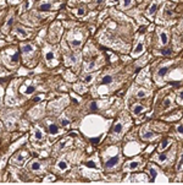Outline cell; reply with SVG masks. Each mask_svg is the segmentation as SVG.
I'll return each mask as SVG.
<instances>
[{
    "mask_svg": "<svg viewBox=\"0 0 183 185\" xmlns=\"http://www.w3.org/2000/svg\"><path fill=\"white\" fill-rule=\"evenodd\" d=\"M137 1H139V3H141V1H143V0H137Z\"/></svg>",
    "mask_w": 183,
    "mask_h": 185,
    "instance_id": "48",
    "label": "cell"
},
{
    "mask_svg": "<svg viewBox=\"0 0 183 185\" xmlns=\"http://www.w3.org/2000/svg\"><path fill=\"white\" fill-rule=\"evenodd\" d=\"M160 15H161V17H164V18H170V17H172V16H173L172 6L169 5V4H165V5L162 6L161 11H160Z\"/></svg>",
    "mask_w": 183,
    "mask_h": 185,
    "instance_id": "27",
    "label": "cell"
},
{
    "mask_svg": "<svg viewBox=\"0 0 183 185\" xmlns=\"http://www.w3.org/2000/svg\"><path fill=\"white\" fill-rule=\"evenodd\" d=\"M145 52V44H144V37L141 36L139 39H137V42L134 44V48L132 50V58H138Z\"/></svg>",
    "mask_w": 183,
    "mask_h": 185,
    "instance_id": "15",
    "label": "cell"
},
{
    "mask_svg": "<svg viewBox=\"0 0 183 185\" xmlns=\"http://www.w3.org/2000/svg\"><path fill=\"white\" fill-rule=\"evenodd\" d=\"M55 168H56L59 172H65L67 171L69 168H70V162L66 159V157H61L59 161H57L56 166H55Z\"/></svg>",
    "mask_w": 183,
    "mask_h": 185,
    "instance_id": "25",
    "label": "cell"
},
{
    "mask_svg": "<svg viewBox=\"0 0 183 185\" xmlns=\"http://www.w3.org/2000/svg\"><path fill=\"white\" fill-rule=\"evenodd\" d=\"M149 179L147 178V175L145 174H133V175H129V177H127L126 179L123 180V183H126V182H129V183H132V184H134V183H147Z\"/></svg>",
    "mask_w": 183,
    "mask_h": 185,
    "instance_id": "19",
    "label": "cell"
},
{
    "mask_svg": "<svg viewBox=\"0 0 183 185\" xmlns=\"http://www.w3.org/2000/svg\"><path fill=\"white\" fill-rule=\"evenodd\" d=\"M175 131H176V135H178L180 139H181V137H182V121H180L178 124H176Z\"/></svg>",
    "mask_w": 183,
    "mask_h": 185,
    "instance_id": "39",
    "label": "cell"
},
{
    "mask_svg": "<svg viewBox=\"0 0 183 185\" xmlns=\"http://www.w3.org/2000/svg\"><path fill=\"white\" fill-rule=\"evenodd\" d=\"M20 48H21V53H22V58H23L25 64L31 66V59L36 58L37 53H38L37 47L32 43H23V44H21Z\"/></svg>",
    "mask_w": 183,
    "mask_h": 185,
    "instance_id": "6",
    "label": "cell"
},
{
    "mask_svg": "<svg viewBox=\"0 0 183 185\" xmlns=\"http://www.w3.org/2000/svg\"><path fill=\"white\" fill-rule=\"evenodd\" d=\"M0 59H1V63L4 64V66H6L7 69H16L20 63L18 50L16 48H7L1 52Z\"/></svg>",
    "mask_w": 183,
    "mask_h": 185,
    "instance_id": "1",
    "label": "cell"
},
{
    "mask_svg": "<svg viewBox=\"0 0 183 185\" xmlns=\"http://www.w3.org/2000/svg\"><path fill=\"white\" fill-rule=\"evenodd\" d=\"M113 81V75L106 74V75H104V76H103V79H101V85H110Z\"/></svg>",
    "mask_w": 183,
    "mask_h": 185,
    "instance_id": "33",
    "label": "cell"
},
{
    "mask_svg": "<svg viewBox=\"0 0 183 185\" xmlns=\"http://www.w3.org/2000/svg\"><path fill=\"white\" fill-rule=\"evenodd\" d=\"M56 178H55V175H51V174H49L44 180H43V183H48V182H54Z\"/></svg>",
    "mask_w": 183,
    "mask_h": 185,
    "instance_id": "44",
    "label": "cell"
},
{
    "mask_svg": "<svg viewBox=\"0 0 183 185\" xmlns=\"http://www.w3.org/2000/svg\"><path fill=\"white\" fill-rule=\"evenodd\" d=\"M73 13L76 16H78V17H83L85 15V8H78V9H76V10H73Z\"/></svg>",
    "mask_w": 183,
    "mask_h": 185,
    "instance_id": "36",
    "label": "cell"
},
{
    "mask_svg": "<svg viewBox=\"0 0 183 185\" xmlns=\"http://www.w3.org/2000/svg\"><path fill=\"white\" fill-rule=\"evenodd\" d=\"M83 41H84V33L81 29H72L67 34V43L75 50H78L82 48Z\"/></svg>",
    "mask_w": 183,
    "mask_h": 185,
    "instance_id": "3",
    "label": "cell"
},
{
    "mask_svg": "<svg viewBox=\"0 0 183 185\" xmlns=\"http://www.w3.org/2000/svg\"><path fill=\"white\" fill-rule=\"evenodd\" d=\"M178 118H181V112H178V113H173L172 116H167V118H165L167 121H172V120H176V119H178Z\"/></svg>",
    "mask_w": 183,
    "mask_h": 185,
    "instance_id": "41",
    "label": "cell"
},
{
    "mask_svg": "<svg viewBox=\"0 0 183 185\" xmlns=\"http://www.w3.org/2000/svg\"><path fill=\"white\" fill-rule=\"evenodd\" d=\"M45 167H46V162L42 161V159H38V158H34L32 161H29V163L27 164V168L29 172L32 173H36V174H42L45 172Z\"/></svg>",
    "mask_w": 183,
    "mask_h": 185,
    "instance_id": "11",
    "label": "cell"
},
{
    "mask_svg": "<svg viewBox=\"0 0 183 185\" xmlns=\"http://www.w3.org/2000/svg\"><path fill=\"white\" fill-rule=\"evenodd\" d=\"M170 39H171L170 29L164 28V27H157V29H156V47L165 48L170 43Z\"/></svg>",
    "mask_w": 183,
    "mask_h": 185,
    "instance_id": "8",
    "label": "cell"
},
{
    "mask_svg": "<svg viewBox=\"0 0 183 185\" xmlns=\"http://www.w3.org/2000/svg\"><path fill=\"white\" fill-rule=\"evenodd\" d=\"M97 76V74H89V75H87L84 77V82L85 84H89V82H92L93 80H94V77Z\"/></svg>",
    "mask_w": 183,
    "mask_h": 185,
    "instance_id": "40",
    "label": "cell"
},
{
    "mask_svg": "<svg viewBox=\"0 0 183 185\" xmlns=\"http://www.w3.org/2000/svg\"><path fill=\"white\" fill-rule=\"evenodd\" d=\"M173 143V140L172 139H165V140H162L160 145L157 146V152H162V151H166L169 147H171V145Z\"/></svg>",
    "mask_w": 183,
    "mask_h": 185,
    "instance_id": "28",
    "label": "cell"
},
{
    "mask_svg": "<svg viewBox=\"0 0 183 185\" xmlns=\"http://www.w3.org/2000/svg\"><path fill=\"white\" fill-rule=\"evenodd\" d=\"M160 3H161V0H153V3L150 4V6L148 8V10H147V13H145V16L149 18V20H153L154 18L155 14L157 13V10H159V5H160Z\"/></svg>",
    "mask_w": 183,
    "mask_h": 185,
    "instance_id": "20",
    "label": "cell"
},
{
    "mask_svg": "<svg viewBox=\"0 0 183 185\" xmlns=\"http://www.w3.org/2000/svg\"><path fill=\"white\" fill-rule=\"evenodd\" d=\"M173 1H180V0H173Z\"/></svg>",
    "mask_w": 183,
    "mask_h": 185,
    "instance_id": "49",
    "label": "cell"
},
{
    "mask_svg": "<svg viewBox=\"0 0 183 185\" xmlns=\"http://www.w3.org/2000/svg\"><path fill=\"white\" fill-rule=\"evenodd\" d=\"M12 23H14V14H10L7 20H6V22H5V25H4V27H2V31L5 33L9 32V29L12 27Z\"/></svg>",
    "mask_w": 183,
    "mask_h": 185,
    "instance_id": "32",
    "label": "cell"
},
{
    "mask_svg": "<svg viewBox=\"0 0 183 185\" xmlns=\"http://www.w3.org/2000/svg\"><path fill=\"white\" fill-rule=\"evenodd\" d=\"M159 136V134L156 131H153L150 125L147 124L141 129V137L143 141H153Z\"/></svg>",
    "mask_w": 183,
    "mask_h": 185,
    "instance_id": "12",
    "label": "cell"
},
{
    "mask_svg": "<svg viewBox=\"0 0 183 185\" xmlns=\"http://www.w3.org/2000/svg\"><path fill=\"white\" fill-rule=\"evenodd\" d=\"M46 126H48V131H49V135L55 137L57 135H60V128L57 126L56 123L54 121H50V120H46Z\"/></svg>",
    "mask_w": 183,
    "mask_h": 185,
    "instance_id": "24",
    "label": "cell"
},
{
    "mask_svg": "<svg viewBox=\"0 0 183 185\" xmlns=\"http://www.w3.org/2000/svg\"><path fill=\"white\" fill-rule=\"evenodd\" d=\"M36 91V85L32 82V81H27L25 85L20 88V92L21 95H25V96H29V95H33Z\"/></svg>",
    "mask_w": 183,
    "mask_h": 185,
    "instance_id": "21",
    "label": "cell"
},
{
    "mask_svg": "<svg viewBox=\"0 0 183 185\" xmlns=\"http://www.w3.org/2000/svg\"><path fill=\"white\" fill-rule=\"evenodd\" d=\"M171 105H172V96H170V97H167L166 100H164V109L167 110V108H170Z\"/></svg>",
    "mask_w": 183,
    "mask_h": 185,
    "instance_id": "38",
    "label": "cell"
},
{
    "mask_svg": "<svg viewBox=\"0 0 183 185\" xmlns=\"http://www.w3.org/2000/svg\"><path fill=\"white\" fill-rule=\"evenodd\" d=\"M101 3H104V0H97V4H101Z\"/></svg>",
    "mask_w": 183,
    "mask_h": 185,
    "instance_id": "46",
    "label": "cell"
},
{
    "mask_svg": "<svg viewBox=\"0 0 183 185\" xmlns=\"http://www.w3.org/2000/svg\"><path fill=\"white\" fill-rule=\"evenodd\" d=\"M141 151V146L137 142H131L125 147V153L127 156H134L136 153H138Z\"/></svg>",
    "mask_w": 183,
    "mask_h": 185,
    "instance_id": "22",
    "label": "cell"
},
{
    "mask_svg": "<svg viewBox=\"0 0 183 185\" xmlns=\"http://www.w3.org/2000/svg\"><path fill=\"white\" fill-rule=\"evenodd\" d=\"M182 88H180V95L177 96V104H180V105H182Z\"/></svg>",
    "mask_w": 183,
    "mask_h": 185,
    "instance_id": "45",
    "label": "cell"
},
{
    "mask_svg": "<svg viewBox=\"0 0 183 185\" xmlns=\"http://www.w3.org/2000/svg\"><path fill=\"white\" fill-rule=\"evenodd\" d=\"M12 33H14L17 38H20V39H27V38L31 37V34H32L33 32H32L31 29L21 26V25H17V26H15Z\"/></svg>",
    "mask_w": 183,
    "mask_h": 185,
    "instance_id": "14",
    "label": "cell"
},
{
    "mask_svg": "<svg viewBox=\"0 0 183 185\" xmlns=\"http://www.w3.org/2000/svg\"><path fill=\"white\" fill-rule=\"evenodd\" d=\"M101 107H103V105L100 104V102H92V103L89 104V109H90V110H99Z\"/></svg>",
    "mask_w": 183,
    "mask_h": 185,
    "instance_id": "37",
    "label": "cell"
},
{
    "mask_svg": "<svg viewBox=\"0 0 183 185\" xmlns=\"http://www.w3.org/2000/svg\"><path fill=\"white\" fill-rule=\"evenodd\" d=\"M121 163H122V156L120 153L118 155H115V156L105 159V162H104V169L106 172L116 171L117 168H120Z\"/></svg>",
    "mask_w": 183,
    "mask_h": 185,
    "instance_id": "10",
    "label": "cell"
},
{
    "mask_svg": "<svg viewBox=\"0 0 183 185\" xmlns=\"http://www.w3.org/2000/svg\"><path fill=\"white\" fill-rule=\"evenodd\" d=\"M129 126H131V118L126 113H123L113 125V132H111L113 139H121Z\"/></svg>",
    "mask_w": 183,
    "mask_h": 185,
    "instance_id": "2",
    "label": "cell"
},
{
    "mask_svg": "<svg viewBox=\"0 0 183 185\" xmlns=\"http://www.w3.org/2000/svg\"><path fill=\"white\" fill-rule=\"evenodd\" d=\"M148 173H149L152 183H166L167 182V178L164 175V173L160 171L159 167H156L153 163L148 164Z\"/></svg>",
    "mask_w": 183,
    "mask_h": 185,
    "instance_id": "7",
    "label": "cell"
},
{
    "mask_svg": "<svg viewBox=\"0 0 183 185\" xmlns=\"http://www.w3.org/2000/svg\"><path fill=\"white\" fill-rule=\"evenodd\" d=\"M143 167V159H142V157H136V158H133V159H131V161H128L125 163V166H123V172H133V171H137V169H139Z\"/></svg>",
    "mask_w": 183,
    "mask_h": 185,
    "instance_id": "13",
    "label": "cell"
},
{
    "mask_svg": "<svg viewBox=\"0 0 183 185\" xmlns=\"http://www.w3.org/2000/svg\"><path fill=\"white\" fill-rule=\"evenodd\" d=\"M65 64L67 66H76L78 63V58L76 54H70V53H65Z\"/></svg>",
    "mask_w": 183,
    "mask_h": 185,
    "instance_id": "26",
    "label": "cell"
},
{
    "mask_svg": "<svg viewBox=\"0 0 183 185\" xmlns=\"http://www.w3.org/2000/svg\"><path fill=\"white\" fill-rule=\"evenodd\" d=\"M175 153H176V147H173L171 151H167V152H164V151L157 152L150 159L156 162L159 166H170L175 159Z\"/></svg>",
    "mask_w": 183,
    "mask_h": 185,
    "instance_id": "5",
    "label": "cell"
},
{
    "mask_svg": "<svg viewBox=\"0 0 183 185\" xmlns=\"http://www.w3.org/2000/svg\"><path fill=\"white\" fill-rule=\"evenodd\" d=\"M176 172H177V174L180 175V180H181V175H182V155H180V161L177 162Z\"/></svg>",
    "mask_w": 183,
    "mask_h": 185,
    "instance_id": "35",
    "label": "cell"
},
{
    "mask_svg": "<svg viewBox=\"0 0 183 185\" xmlns=\"http://www.w3.org/2000/svg\"><path fill=\"white\" fill-rule=\"evenodd\" d=\"M150 96V91H148L147 88H137L136 91H134V97H137V98H147V97H149Z\"/></svg>",
    "mask_w": 183,
    "mask_h": 185,
    "instance_id": "29",
    "label": "cell"
},
{
    "mask_svg": "<svg viewBox=\"0 0 183 185\" xmlns=\"http://www.w3.org/2000/svg\"><path fill=\"white\" fill-rule=\"evenodd\" d=\"M28 152L27 151H25V150H21V151H18L17 153H15V156L10 159V162H11V164H22L27 158H28Z\"/></svg>",
    "mask_w": 183,
    "mask_h": 185,
    "instance_id": "18",
    "label": "cell"
},
{
    "mask_svg": "<svg viewBox=\"0 0 183 185\" xmlns=\"http://www.w3.org/2000/svg\"><path fill=\"white\" fill-rule=\"evenodd\" d=\"M82 1H90V0H82Z\"/></svg>",
    "mask_w": 183,
    "mask_h": 185,
    "instance_id": "47",
    "label": "cell"
},
{
    "mask_svg": "<svg viewBox=\"0 0 183 185\" xmlns=\"http://www.w3.org/2000/svg\"><path fill=\"white\" fill-rule=\"evenodd\" d=\"M133 5H134V0H120L118 8L121 10H127V9L133 8Z\"/></svg>",
    "mask_w": 183,
    "mask_h": 185,
    "instance_id": "31",
    "label": "cell"
},
{
    "mask_svg": "<svg viewBox=\"0 0 183 185\" xmlns=\"http://www.w3.org/2000/svg\"><path fill=\"white\" fill-rule=\"evenodd\" d=\"M173 63H175L173 60L165 61V63H162V64L156 69V71L154 72V80L159 86H162L164 80L166 79V76L169 75L170 70H171L172 66H173Z\"/></svg>",
    "mask_w": 183,
    "mask_h": 185,
    "instance_id": "4",
    "label": "cell"
},
{
    "mask_svg": "<svg viewBox=\"0 0 183 185\" xmlns=\"http://www.w3.org/2000/svg\"><path fill=\"white\" fill-rule=\"evenodd\" d=\"M147 110H148V108L145 105H143L142 103H133L132 107H131V112L134 116H139Z\"/></svg>",
    "mask_w": 183,
    "mask_h": 185,
    "instance_id": "23",
    "label": "cell"
},
{
    "mask_svg": "<svg viewBox=\"0 0 183 185\" xmlns=\"http://www.w3.org/2000/svg\"><path fill=\"white\" fill-rule=\"evenodd\" d=\"M32 140L34 142H41L45 140V131L41 125H34L32 129Z\"/></svg>",
    "mask_w": 183,
    "mask_h": 185,
    "instance_id": "16",
    "label": "cell"
},
{
    "mask_svg": "<svg viewBox=\"0 0 183 185\" xmlns=\"http://www.w3.org/2000/svg\"><path fill=\"white\" fill-rule=\"evenodd\" d=\"M44 59L48 64V66H56L59 64V55H57V49L54 47H48L44 50Z\"/></svg>",
    "mask_w": 183,
    "mask_h": 185,
    "instance_id": "9",
    "label": "cell"
},
{
    "mask_svg": "<svg viewBox=\"0 0 183 185\" xmlns=\"http://www.w3.org/2000/svg\"><path fill=\"white\" fill-rule=\"evenodd\" d=\"M49 38H50V42H57L62 34V27L59 25V23H54L51 27H50V33H49Z\"/></svg>",
    "mask_w": 183,
    "mask_h": 185,
    "instance_id": "17",
    "label": "cell"
},
{
    "mask_svg": "<svg viewBox=\"0 0 183 185\" xmlns=\"http://www.w3.org/2000/svg\"><path fill=\"white\" fill-rule=\"evenodd\" d=\"M53 8V0H43L38 4V9L42 11H48Z\"/></svg>",
    "mask_w": 183,
    "mask_h": 185,
    "instance_id": "30",
    "label": "cell"
},
{
    "mask_svg": "<svg viewBox=\"0 0 183 185\" xmlns=\"http://www.w3.org/2000/svg\"><path fill=\"white\" fill-rule=\"evenodd\" d=\"M60 121H61V124L64 125V126H69L70 125V119H67V118H60Z\"/></svg>",
    "mask_w": 183,
    "mask_h": 185,
    "instance_id": "42",
    "label": "cell"
},
{
    "mask_svg": "<svg viewBox=\"0 0 183 185\" xmlns=\"http://www.w3.org/2000/svg\"><path fill=\"white\" fill-rule=\"evenodd\" d=\"M71 142H72V140H71L70 137H69V139H64L62 141H60V142H59V145H57V148H59V150H62V148L67 147Z\"/></svg>",
    "mask_w": 183,
    "mask_h": 185,
    "instance_id": "34",
    "label": "cell"
},
{
    "mask_svg": "<svg viewBox=\"0 0 183 185\" xmlns=\"http://www.w3.org/2000/svg\"><path fill=\"white\" fill-rule=\"evenodd\" d=\"M75 88H76V91H77L78 93H81V95H83L85 91H87V88H85L84 86H76Z\"/></svg>",
    "mask_w": 183,
    "mask_h": 185,
    "instance_id": "43",
    "label": "cell"
}]
</instances>
